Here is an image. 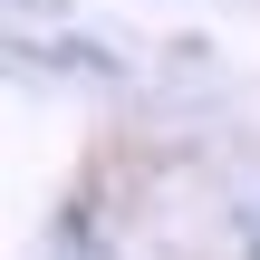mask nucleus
Instances as JSON below:
<instances>
[{
    "label": "nucleus",
    "mask_w": 260,
    "mask_h": 260,
    "mask_svg": "<svg viewBox=\"0 0 260 260\" xmlns=\"http://www.w3.org/2000/svg\"><path fill=\"white\" fill-rule=\"evenodd\" d=\"M251 251H260V222H251Z\"/></svg>",
    "instance_id": "f257e3e1"
}]
</instances>
